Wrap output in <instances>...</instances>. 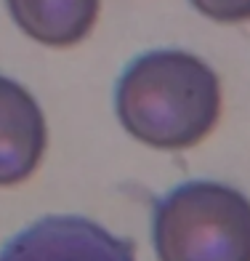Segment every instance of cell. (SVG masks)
<instances>
[{
	"label": "cell",
	"mask_w": 250,
	"mask_h": 261,
	"mask_svg": "<svg viewBox=\"0 0 250 261\" xmlns=\"http://www.w3.org/2000/svg\"><path fill=\"white\" fill-rule=\"evenodd\" d=\"M115 112L128 136L160 152H184L221 117V80L205 59L181 48L136 56L115 86Z\"/></svg>",
	"instance_id": "1"
},
{
	"label": "cell",
	"mask_w": 250,
	"mask_h": 261,
	"mask_svg": "<svg viewBox=\"0 0 250 261\" xmlns=\"http://www.w3.org/2000/svg\"><path fill=\"white\" fill-rule=\"evenodd\" d=\"M157 261H250V197L195 179L165 192L152 211Z\"/></svg>",
	"instance_id": "2"
},
{
	"label": "cell",
	"mask_w": 250,
	"mask_h": 261,
	"mask_svg": "<svg viewBox=\"0 0 250 261\" xmlns=\"http://www.w3.org/2000/svg\"><path fill=\"white\" fill-rule=\"evenodd\" d=\"M0 261H136V248L88 216H43L11 234Z\"/></svg>",
	"instance_id": "3"
},
{
	"label": "cell",
	"mask_w": 250,
	"mask_h": 261,
	"mask_svg": "<svg viewBox=\"0 0 250 261\" xmlns=\"http://www.w3.org/2000/svg\"><path fill=\"white\" fill-rule=\"evenodd\" d=\"M48 128L38 99L16 83L0 75V187H16L40 168Z\"/></svg>",
	"instance_id": "4"
},
{
	"label": "cell",
	"mask_w": 250,
	"mask_h": 261,
	"mask_svg": "<svg viewBox=\"0 0 250 261\" xmlns=\"http://www.w3.org/2000/svg\"><path fill=\"white\" fill-rule=\"evenodd\" d=\"M6 6L16 27L48 48L82 43L99 19V0H6Z\"/></svg>",
	"instance_id": "5"
},
{
	"label": "cell",
	"mask_w": 250,
	"mask_h": 261,
	"mask_svg": "<svg viewBox=\"0 0 250 261\" xmlns=\"http://www.w3.org/2000/svg\"><path fill=\"white\" fill-rule=\"evenodd\" d=\"M202 16L218 24H240L250 21V0H189Z\"/></svg>",
	"instance_id": "6"
}]
</instances>
